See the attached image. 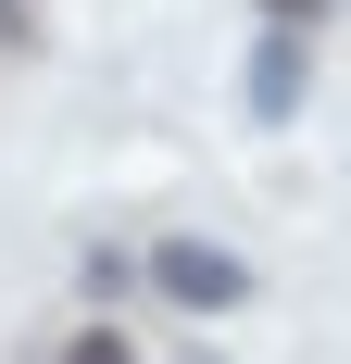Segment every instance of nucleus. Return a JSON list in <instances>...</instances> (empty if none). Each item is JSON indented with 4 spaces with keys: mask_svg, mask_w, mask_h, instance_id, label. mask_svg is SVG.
<instances>
[{
    "mask_svg": "<svg viewBox=\"0 0 351 364\" xmlns=\"http://www.w3.org/2000/svg\"><path fill=\"white\" fill-rule=\"evenodd\" d=\"M139 277L176 301V314H188V327H213V314H251V289H264V277H251V252H226V239H201V226L151 239V252H139Z\"/></svg>",
    "mask_w": 351,
    "mask_h": 364,
    "instance_id": "1",
    "label": "nucleus"
},
{
    "mask_svg": "<svg viewBox=\"0 0 351 364\" xmlns=\"http://www.w3.org/2000/svg\"><path fill=\"white\" fill-rule=\"evenodd\" d=\"M239 101H251V126H288V113L314 101V38H301V26H264V38H251Z\"/></svg>",
    "mask_w": 351,
    "mask_h": 364,
    "instance_id": "2",
    "label": "nucleus"
},
{
    "mask_svg": "<svg viewBox=\"0 0 351 364\" xmlns=\"http://www.w3.org/2000/svg\"><path fill=\"white\" fill-rule=\"evenodd\" d=\"M75 289H88V301L139 289V252H113V239H88V252H75Z\"/></svg>",
    "mask_w": 351,
    "mask_h": 364,
    "instance_id": "3",
    "label": "nucleus"
},
{
    "mask_svg": "<svg viewBox=\"0 0 351 364\" xmlns=\"http://www.w3.org/2000/svg\"><path fill=\"white\" fill-rule=\"evenodd\" d=\"M63 364H139V339H126V327H101V314H88V327L63 339Z\"/></svg>",
    "mask_w": 351,
    "mask_h": 364,
    "instance_id": "4",
    "label": "nucleus"
},
{
    "mask_svg": "<svg viewBox=\"0 0 351 364\" xmlns=\"http://www.w3.org/2000/svg\"><path fill=\"white\" fill-rule=\"evenodd\" d=\"M0 50H38V0H0Z\"/></svg>",
    "mask_w": 351,
    "mask_h": 364,
    "instance_id": "5",
    "label": "nucleus"
},
{
    "mask_svg": "<svg viewBox=\"0 0 351 364\" xmlns=\"http://www.w3.org/2000/svg\"><path fill=\"white\" fill-rule=\"evenodd\" d=\"M314 13L326 0H264V26H301V38H314Z\"/></svg>",
    "mask_w": 351,
    "mask_h": 364,
    "instance_id": "6",
    "label": "nucleus"
},
{
    "mask_svg": "<svg viewBox=\"0 0 351 364\" xmlns=\"http://www.w3.org/2000/svg\"><path fill=\"white\" fill-rule=\"evenodd\" d=\"M176 364H226V352H213V339H176Z\"/></svg>",
    "mask_w": 351,
    "mask_h": 364,
    "instance_id": "7",
    "label": "nucleus"
}]
</instances>
